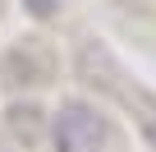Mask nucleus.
Segmentation results:
<instances>
[{
    "label": "nucleus",
    "instance_id": "f257e3e1",
    "mask_svg": "<svg viewBox=\"0 0 156 152\" xmlns=\"http://www.w3.org/2000/svg\"><path fill=\"white\" fill-rule=\"evenodd\" d=\"M106 143V124L87 106H64L55 115V152H97Z\"/></svg>",
    "mask_w": 156,
    "mask_h": 152
}]
</instances>
